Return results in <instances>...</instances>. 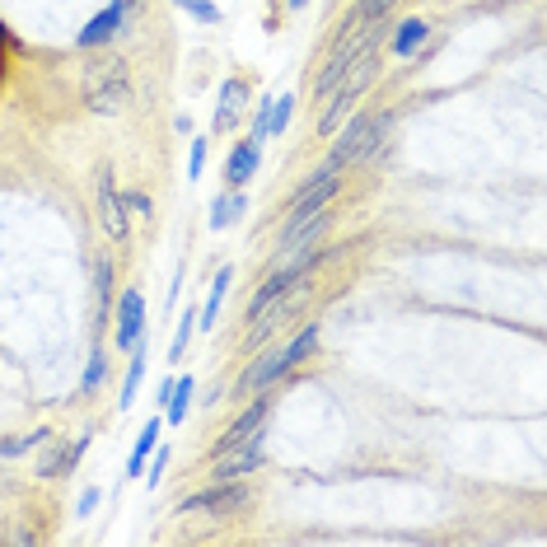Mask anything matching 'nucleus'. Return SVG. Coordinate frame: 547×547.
Returning <instances> with one entry per match:
<instances>
[{
	"label": "nucleus",
	"mask_w": 547,
	"mask_h": 547,
	"mask_svg": "<svg viewBox=\"0 0 547 547\" xmlns=\"http://www.w3.org/2000/svg\"><path fill=\"white\" fill-rule=\"evenodd\" d=\"M332 192H337V169L332 164H323V169L304 183L295 197H290V211H286V230L295 225V220H304V216H314L318 206H328L332 202Z\"/></svg>",
	"instance_id": "nucleus-5"
},
{
	"label": "nucleus",
	"mask_w": 547,
	"mask_h": 547,
	"mask_svg": "<svg viewBox=\"0 0 547 547\" xmlns=\"http://www.w3.org/2000/svg\"><path fill=\"white\" fill-rule=\"evenodd\" d=\"M244 505H248V487H244V477H234V482H216V487H206V491H197V496H188L178 510H183V515H192V510L234 515V510H244Z\"/></svg>",
	"instance_id": "nucleus-4"
},
{
	"label": "nucleus",
	"mask_w": 547,
	"mask_h": 547,
	"mask_svg": "<svg viewBox=\"0 0 547 547\" xmlns=\"http://www.w3.org/2000/svg\"><path fill=\"white\" fill-rule=\"evenodd\" d=\"M183 15H192V19H202V24H216L220 19V10H216V0H173Z\"/></svg>",
	"instance_id": "nucleus-21"
},
{
	"label": "nucleus",
	"mask_w": 547,
	"mask_h": 547,
	"mask_svg": "<svg viewBox=\"0 0 547 547\" xmlns=\"http://www.w3.org/2000/svg\"><path fill=\"white\" fill-rule=\"evenodd\" d=\"M230 281H234V267H220V272H216V286H211V295H206V309H202V328H206V332H216V314H220V300H225Z\"/></svg>",
	"instance_id": "nucleus-14"
},
{
	"label": "nucleus",
	"mask_w": 547,
	"mask_h": 547,
	"mask_svg": "<svg viewBox=\"0 0 547 547\" xmlns=\"http://www.w3.org/2000/svg\"><path fill=\"white\" fill-rule=\"evenodd\" d=\"M136 356H131V365H127V384H122V407H131L136 403V389H141V375H145V337H141V346H131Z\"/></svg>",
	"instance_id": "nucleus-18"
},
{
	"label": "nucleus",
	"mask_w": 547,
	"mask_h": 547,
	"mask_svg": "<svg viewBox=\"0 0 547 547\" xmlns=\"http://www.w3.org/2000/svg\"><path fill=\"white\" fill-rule=\"evenodd\" d=\"M290 5H295V10H300V5H304V0H290Z\"/></svg>",
	"instance_id": "nucleus-31"
},
{
	"label": "nucleus",
	"mask_w": 547,
	"mask_h": 547,
	"mask_svg": "<svg viewBox=\"0 0 547 547\" xmlns=\"http://www.w3.org/2000/svg\"><path fill=\"white\" fill-rule=\"evenodd\" d=\"M426 38H431V24H426V19H403L398 33H393V52H398V57H417Z\"/></svg>",
	"instance_id": "nucleus-13"
},
{
	"label": "nucleus",
	"mask_w": 547,
	"mask_h": 547,
	"mask_svg": "<svg viewBox=\"0 0 547 547\" xmlns=\"http://www.w3.org/2000/svg\"><path fill=\"white\" fill-rule=\"evenodd\" d=\"M258 141H244V145H234V155H230V169H225V178H230V188H248L253 183V173H258Z\"/></svg>",
	"instance_id": "nucleus-10"
},
{
	"label": "nucleus",
	"mask_w": 547,
	"mask_h": 547,
	"mask_svg": "<svg viewBox=\"0 0 547 547\" xmlns=\"http://www.w3.org/2000/svg\"><path fill=\"white\" fill-rule=\"evenodd\" d=\"M99 216H103V230L113 234V239H127V206H122V197L113 192V178H108V173L99 178Z\"/></svg>",
	"instance_id": "nucleus-7"
},
{
	"label": "nucleus",
	"mask_w": 547,
	"mask_h": 547,
	"mask_svg": "<svg viewBox=\"0 0 547 547\" xmlns=\"http://www.w3.org/2000/svg\"><path fill=\"white\" fill-rule=\"evenodd\" d=\"M192 328H197V318H183V323H178V332H173V346H169V360L173 365H178V360H183V351H188V337H192Z\"/></svg>",
	"instance_id": "nucleus-23"
},
{
	"label": "nucleus",
	"mask_w": 547,
	"mask_h": 547,
	"mask_svg": "<svg viewBox=\"0 0 547 547\" xmlns=\"http://www.w3.org/2000/svg\"><path fill=\"white\" fill-rule=\"evenodd\" d=\"M290 113H295V99H290V94H276L272 99V131H286Z\"/></svg>",
	"instance_id": "nucleus-24"
},
{
	"label": "nucleus",
	"mask_w": 547,
	"mask_h": 547,
	"mask_svg": "<svg viewBox=\"0 0 547 547\" xmlns=\"http://www.w3.org/2000/svg\"><path fill=\"white\" fill-rule=\"evenodd\" d=\"M314 346H318V328L309 323V328H300V337H295V342H290L286 351H281V360H286V365H300V360L309 356Z\"/></svg>",
	"instance_id": "nucleus-20"
},
{
	"label": "nucleus",
	"mask_w": 547,
	"mask_h": 547,
	"mask_svg": "<svg viewBox=\"0 0 547 547\" xmlns=\"http://www.w3.org/2000/svg\"><path fill=\"white\" fill-rule=\"evenodd\" d=\"M262 417H267V398H253V403L234 417V426L225 435L216 440V449H230V445H239V440H248L253 431H262Z\"/></svg>",
	"instance_id": "nucleus-8"
},
{
	"label": "nucleus",
	"mask_w": 547,
	"mask_h": 547,
	"mask_svg": "<svg viewBox=\"0 0 547 547\" xmlns=\"http://www.w3.org/2000/svg\"><path fill=\"white\" fill-rule=\"evenodd\" d=\"M389 5H393V0H360V5H356V19H365V24H375V19L384 15Z\"/></svg>",
	"instance_id": "nucleus-25"
},
{
	"label": "nucleus",
	"mask_w": 547,
	"mask_h": 547,
	"mask_svg": "<svg viewBox=\"0 0 547 547\" xmlns=\"http://www.w3.org/2000/svg\"><path fill=\"white\" fill-rule=\"evenodd\" d=\"M286 370H290V365H286L281 356H267V360H258V365H248L244 379H239V389H248V393L258 389V393H262L267 384H276V379L286 375Z\"/></svg>",
	"instance_id": "nucleus-12"
},
{
	"label": "nucleus",
	"mask_w": 547,
	"mask_h": 547,
	"mask_svg": "<svg viewBox=\"0 0 547 547\" xmlns=\"http://www.w3.org/2000/svg\"><path fill=\"white\" fill-rule=\"evenodd\" d=\"M188 403H192V379L183 375L178 379V384H173V393H169V403H164V417L173 421V426H178V421L188 417Z\"/></svg>",
	"instance_id": "nucleus-19"
},
{
	"label": "nucleus",
	"mask_w": 547,
	"mask_h": 547,
	"mask_svg": "<svg viewBox=\"0 0 547 547\" xmlns=\"http://www.w3.org/2000/svg\"><path fill=\"white\" fill-rule=\"evenodd\" d=\"M262 459H267V449H262V431H253L248 440H239V445L220 449V459H216V482L253 477V473L262 468Z\"/></svg>",
	"instance_id": "nucleus-2"
},
{
	"label": "nucleus",
	"mask_w": 547,
	"mask_h": 547,
	"mask_svg": "<svg viewBox=\"0 0 547 547\" xmlns=\"http://www.w3.org/2000/svg\"><path fill=\"white\" fill-rule=\"evenodd\" d=\"M0 43H5V29H0Z\"/></svg>",
	"instance_id": "nucleus-32"
},
{
	"label": "nucleus",
	"mask_w": 547,
	"mask_h": 547,
	"mask_svg": "<svg viewBox=\"0 0 547 547\" xmlns=\"http://www.w3.org/2000/svg\"><path fill=\"white\" fill-rule=\"evenodd\" d=\"M206 169V141H192V159H188V173L192 178H202Z\"/></svg>",
	"instance_id": "nucleus-27"
},
{
	"label": "nucleus",
	"mask_w": 547,
	"mask_h": 547,
	"mask_svg": "<svg viewBox=\"0 0 547 547\" xmlns=\"http://www.w3.org/2000/svg\"><path fill=\"white\" fill-rule=\"evenodd\" d=\"M85 449H89V435H85V440H75L71 449H66V445H61V449H52V454H47V459H43V468H38V473H43V477H57L61 468H71V463L80 459Z\"/></svg>",
	"instance_id": "nucleus-17"
},
{
	"label": "nucleus",
	"mask_w": 547,
	"mask_h": 547,
	"mask_svg": "<svg viewBox=\"0 0 547 547\" xmlns=\"http://www.w3.org/2000/svg\"><path fill=\"white\" fill-rule=\"evenodd\" d=\"M389 131V117H356L351 127L342 131V141H337V150H332V169H342L346 159H356V155H365V150H375V141Z\"/></svg>",
	"instance_id": "nucleus-3"
},
{
	"label": "nucleus",
	"mask_w": 547,
	"mask_h": 547,
	"mask_svg": "<svg viewBox=\"0 0 547 547\" xmlns=\"http://www.w3.org/2000/svg\"><path fill=\"white\" fill-rule=\"evenodd\" d=\"M244 103H248V85H244V80H225V85H220L216 131H230L234 122H239V113H244Z\"/></svg>",
	"instance_id": "nucleus-9"
},
{
	"label": "nucleus",
	"mask_w": 547,
	"mask_h": 547,
	"mask_svg": "<svg viewBox=\"0 0 547 547\" xmlns=\"http://www.w3.org/2000/svg\"><path fill=\"white\" fill-rule=\"evenodd\" d=\"M164 468H169V454L159 449L155 463H150V477H145V482H150V487H159V482H164Z\"/></svg>",
	"instance_id": "nucleus-28"
},
{
	"label": "nucleus",
	"mask_w": 547,
	"mask_h": 547,
	"mask_svg": "<svg viewBox=\"0 0 547 547\" xmlns=\"http://www.w3.org/2000/svg\"><path fill=\"white\" fill-rule=\"evenodd\" d=\"M122 206H127V211H131V216H150V197H141V192H136V197H127V202H122Z\"/></svg>",
	"instance_id": "nucleus-29"
},
{
	"label": "nucleus",
	"mask_w": 547,
	"mask_h": 547,
	"mask_svg": "<svg viewBox=\"0 0 547 547\" xmlns=\"http://www.w3.org/2000/svg\"><path fill=\"white\" fill-rule=\"evenodd\" d=\"M141 328H145V300L141 290H127L122 295V304H117V346H136L141 342Z\"/></svg>",
	"instance_id": "nucleus-6"
},
{
	"label": "nucleus",
	"mask_w": 547,
	"mask_h": 547,
	"mask_svg": "<svg viewBox=\"0 0 547 547\" xmlns=\"http://www.w3.org/2000/svg\"><path fill=\"white\" fill-rule=\"evenodd\" d=\"M244 216V192L234 188L230 197H216L211 202V230H225V225H234V220Z\"/></svg>",
	"instance_id": "nucleus-15"
},
{
	"label": "nucleus",
	"mask_w": 547,
	"mask_h": 547,
	"mask_svg": "<svg viewBox=\"0 0 547 547\" xmlns=\"http://www.w3.org/2000/svg\"><path fill=\"white\" fill-rule=\"evenodd\" d=\"M103 375H108V360H103V351H94V360H89V370H85V389H99Z\"/></svg>",
	"instance_id": "nucleus-26"
},
{
	"label": "nucleus",
	"mask_w": 547,
	"mask_h": 547,
	"mask_svg": "<svg viewBox=\"0 0 547 547\" xmlns=\"http://www.w3.org/2000/svg\"><path fill=\"white\" fill-rule=\"evenodd\" d=\"M43 440H47V431L10 435V440H0V454H5V459H15V454H24V449H33V445H43Z\"/></svg>",
	"instance_id": "nucleus-22"
},
{
	"label": "nucleus",
	"mask_w": 547,
	"mask_h": 547,
	"mask_svg": "<svg viewBox=\"0 0 547 547\" xmlns=\"http://www.w3.org/2000/svg\"><path fill=\"white\" fill-rule=\"evenodd\" d=\"M85 103L103 117H117L131 103V80L122 61H99L85 71Z\"/></svg>",
	"instance_id": "nucleus-1"
},
{
	"label": "nucleus",
	"mask_w": 547,
	"mask_h": 547,
	"mask_svg": "<svg viewBox=\"0 0 547 547\" xmlns=\"http://www.w3.org/2000/svg\"><path fill=\"white\" fill-rule=\"evenodd\" d=\"M328 206H318L314 216H304V220H295V225H290L286 230V253H295V248H304V244H314L318 234L328 230Z\"/></svg>",
	"instance_id": "nucleus-11"
},
{
	"label": "nucleus",
	"mask_w": 547,
	"mask_h": 547,
	"mask_svg": "<svg viewBox=\"0 0 547 547\" xmlns=\"http://www.w3.org/2000/svg\"><path fill=\"white\" fill-rule=\"evenodd\" d=\"M94 505H99V491L89 487V491H85V496H80V515H89V510H94Z\"/></svg>",
	"instance_id": "nucleus-30"
},
{
	"label": "nucleus",
	"mask_w": 547,
	"mask_h": 547,
	"mask_svg": "<svg viewBox=\"0 0 547 547\" xmlns=\"http://www.w3.org/2000/svg\"><path fill=\"white\" fill-rule=\"evenodd\" d=\"M155 440H159V421H145L141 440H136V449H131V459H127V477H141V468H145V459H150Z\"/></svg>",
	"instance_id": "nucleus-16"
}]
</instances>
